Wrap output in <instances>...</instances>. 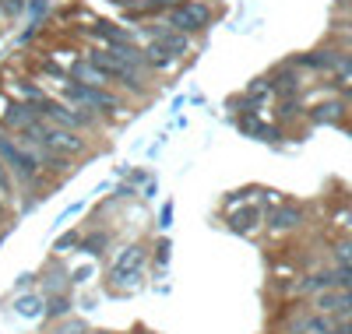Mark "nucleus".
Returning <instances> with one entry per match:
<instances>
[{
	"label": "nucleus",
	"instance_id": "f257e3e1",
	"mask_svg": "<svg viewBox=\"0 0 352 334\" xmlns=\"http://www.w3.org/2000/svg\"><path fill=\"white\" fill-rule=\"evenodd\" d=\"M64 96L71 102H81L88 113H102V116H116V109H120V99H116L113 92H106L102 85H78V81H67Z\"/></svg>",
	"mask_w": 352,
	"mask_h": 334
},
{
	"label": "nucleus",
	"instance_id": "f03ea898",
	"mask_svg": "<svg viewBox=\"0 0 352 334\" xmlns=\"http://www.w3.org/2000/svg\"><path fill=\"white\" fill-rule=\"evenodd\" d=\"M144 264H148V250L144 247H124L116 254L113 267H109V278L113 285H124V289H134L144 275Z\"/></svg>",
	"mask_w": 352,
	"mask_h": 334
},
{
	"label": "nucleus",
	"instance_id": "7ed1b4c3",
	"mask_svg": "<svg viewBox=\"0 0 352 334\" xmlns=\"http://www.w3.org/2000/svg\"><path fill=\"white\" fill-rule=\"evenodd\" d=\"M208 21H212V8L201 4V0H180L176 8H169V28H176L184 36H194L201 28H208Z\"/></svg>",
	"mask_w": 352,
	"mask_h": 334
},
{
	"label": "nucleus",
	"instance_id": "20e7f679",
	"mask_svg": "<svg viewBox=\"0 0 352 334\" xmlns=\"http://www.w3.org/2000/svg\"><path fill=\"white\" fill-rule=\"evenodd\" d=\"M39 116L46 124H56V127H67V131H85L96 124V113L88 109H71L64 102H53V99H43L39 102Z\"/></svg>",
	"mask_w": 352,
	"mask_h": 334
},
{
	"label": "nucleus",
	"instance_id": "39448f33",
	"mask_svg": "<svg viewBox=\"0 0 352 334\" xmlns=\"http://www.w3.org/2000/svg\"><path fill=\"white\" fill-rule=\"evenodd\" d=\"M43 144L60 151V155H81L85 151V137L78 131H67V127H56V124H46L43 127Z\"/></svg>",
	"mask_w": 352,
	"mask_h": 334
},
{
	"label": "nucleus",
	"instance_id": "423d86ee",
	"mask_svg": "<svg viewBox=\"0 0 352 334\" xmlns=\"http://www.w3.org/2000/svg\"><path fill=\"white\" fill-rule=\"evenodd\" d=\"M39 120H43V116H39V109H36L32 102H14V106L4 109V127L14 131V134L25 131V127H32V124H39Z\"/></svg>",
	"mask_w": 352,
	"mask_h": 334
},
{
	"label": "nucleus",
	"instance_id": "0eeeda50",
	"mask_svg": "<svg viewBox=\"0 0 352 334\" xmlns=\"http://www.w3.org/2000/svg\"><path fill=\"white\" fill-rule=\"evenodd\" d=\"M261 219H264L261 204H243V208H236V211L229 215V229L240 232V236H247V232H254V229L261 225Z\"/></svg>",
	"mask_w": 352,
	"mask_h": 334
},
{
	"label": "nucleus",
	"instance_id": "6e6552de",
	"mask_svg": "<svg viewBox=\"0 0 352 334\" xmlns=\"http://www.w3.org/2000/svg\"><path fill=\"white\" fill-rule=\"evenodd\" d=\"M300 219H303V211L296 204H278V208H272V215H268V229L272 232H289V229L300 225Z\"/></svg>",
	"mask_w": 352,
	"mask_h": 334
},
{
	"label": "nucleus",
	"instance_id": "1a4fd4ad",
	"mask_svg": "<svg viewBox=\"0 0 352 334\" xmlns=\"http://www.w3.org/2000/svg\"><path fill=\"white\" fill-rule=\"evenodd\" d=\"M116 64H124V67H134V71H141L144 67V49L141 46H134V43H113V49H106Z\"/></svg>",
	"mask_w": 352,
	"mask_h": 334
},
{
	"label": "nucleus",
	"instance_id": "9d476101",
	"mask_svg": "<svg viewBox=\"0 0 352 334\" xmlns=\"http://www.w3.org/2000/svg\"><path fill=\"white\" fill-rule=\"evenodd\" d=\"M36 155H39V166L46 169V172H71V159L67 155H60V151H53V148H39L36 151Z\"/></svg>",
	"mask_w": 352,
	"mask_h": 334
},
{
	"label": "nucleus",
	"instance_id": "9b49d317",
	"mask_svg": "<svg viewBox=\"0 0 352 334\" xmlns=\"http://www.w3.org/2000/svg\"><path fill=\"white\" fill-rule=\"evenodd\" d=\"M173 53L162 46V43H152L148 49H144V67H155V71H166V67H173Z\"/></svg>",
	"mask_w": 352,
	"mask_h": 334
},
{
	"label": "nucleus",
	"instance_id": "f8f14e48",
	"mask_svg": "<svg viewBox=\"0 0 352 334\" xmlns=\"http://www.w3.org/2000/svg\"><path fill=\"white\" fill-rule=\"evenodd\" d=\"M106 247H109V232H106V229L88 232V236H81V243H78V250H81V254H92V257H99Z\"/></svg>",
	"mask_w": 352,
	"mask_h": 334
},
{
	"label": "nucleus",
	"instance_id": "ddd939ff",
	"mask_svg": "<svg viewBox=\"0 0 352 334\" xmlns=\"http://www.w3.org/2000/svg\"><path fill=\"white\" fill-rule=\"evenodd\" d=\"M67 78H71V81H78V85H102V81H106L92 64H88V60H78V64L67 71Z\"/></svg>",
	"mask_w": 352,
	"mask_h": 334
},
{
	"label": "nucleus",
	"instance_id": "4468645a",
	"mask_svg": "<svg viewBox=\"0 0 352 334\" xmlns=\"http://www.w3.org/2000/svg\"><path fill=\"white\" fill-rule=\"evenodd\" d=\"M43 310H46V299L43 296H18V302H14V313L18 317H43Z\"/></svg>",
	"mask_w": 352,
	"mask_h": 334
},
{
	"label": "nucleus",
	"instance_id": "2eb2a0df",
	"mask_svg": "<svg viewBox=\"0 0 352 334\" xmlns=\"http://www.w3.org/2000/svg\"><path fill=\"white\" fill-rule=\"evenodd\" d=\"M71 296H64V292H56L53 299H46V310H43V317H50V320H64L67 313H71Z\"/></svg>",
	"mask_w": 352,
	"mask_h": 334
},
{
	"label": "nucleus",
	"instance_id": "dca6fc26",
	"mask_svg": "<svg viewBox=\"0 0 352 334\" xmlns=\"http://www.w3.org/2000/svg\"><path fill=\"white\" fill-rule=\"evenodd\" d=\"M331 289H335L331 271H317V275H307L300 282V292H331Z\"/></svg>",
	"mask_w": 352,
	"mask_h": 334
},
{
	"label": "nucleus",
	"instance_id": "f3484780",
	"mask_svg": "<svg viewBox=\"0 0 352 334\" xmlns=\"http://www.w3.org/2000/svg\"><path fill=\"white\" fill-rule=\"evenodd\" d=\"M78 243H81V232L78 229H67V232H60L53 239V250L56 254H67V250H78Z\"/></svg>",
	"mask_w": 352,
	"mask_h": 334
},
{
	"label": "nucleus",
	"instance_id": "a211bd4d",
	"mask_svg": "<svg viewBox=\"0 0 352 334\" xmlns=\"http://www.w3.org/2000/svg\"><path fill=\"white\" fill-rule=\"evenodd\" d=\"M335 53H328V49H320V53H307V56H300V64L303 67H335Z\"/></svg>",
	"mask_w": 352,
	"mask_h": 334
},
{
	"label": "nucleus",
	"instance_id": "6ab92c4d",
	"mask_svg": "<svg viewBox=\"0 0 352 334\" xmlns=\"http://www.w3.org/2000/svg\"><path fill=\"white\" fill-rule=\"evenodd\" d=\"M268 85L272 88H278V92H296V74H292V71H278L275 78H268Z\"/></svg>",
	"mask_w": 352,
	"mask_h": 334
},
{
	"label": "nucleus",
	"instance_id": "aec40b11",
	"mask_svg": "<svg viewBox=\"0 0 352 334\" xmlns=\"http://www.w3.org/2000/svg\"><path fill=\"white\" fill-rule=\"evenodd\" d=\"M331 278H335V289H352V264H338L331 271Z\"/></svg>",
	"mask_w": 352,
	"mask_h": 334
},
{
	"label": "nucleus",
	"instance_id": "412c9836",
	"mask_svg": "<svg viewBox=\"0 0 352 334\" xmlns=\"http://www.w3.org/2000/svg\"><path fill=\"white\" fill-rule=\"evenodd\" d=\"M338 116H342V106H335V102H331V106H320V109L314 113L317 124H335Z\"/></svg>",
	"mask_w": 352,
	"mask_h": 334
},
{
	"label": "nucleus",
	"instance_id": "4be33fe9",
	"mask_svg": "<svg viewBox=\"0 0 352 334\" xmlns=\"http://www.w3.org/2000/svg\"><path fill=\"white\" fill-rule=\"evenodd\" d=\"M338 317H352V289H342L338 292Z\"/></svg>",
	"mask_w": 352,
	"mask_h": 334
},
{
	"label": "nucleus",
	"instance_id": "5701e85b",
	"mask_svg": "<svg viewBox=\"0 0 352 334\" xmlns=\"http://www.w3.org/2000/svg\"><path fill=\"white\" fill-rule=\"evenodd\" d=\"M173 215H176V208H173V201H166L162 211H159V229H169L173 225Z\"/></svg>",
	"mask_w": 352,
	"mask_h": 334
},
{
	"label": "nucleus",
	"instance_id": "b1692460",
	"mask_svg": "<svg viewBox=\"0 0 352 334\" xmlns=\"http://www.w3.org/2000/svg\"><path fill=\"white\" fill-rule=\"evenodd\" d=\"M43 14H46V0H32V4H28V18H32V28L39 25Z\"/></svg>",
	"mask_w": 352,
	"mask_h": 334
},
{
	"label": "nucleus",
	"instance_id": "393cba45",
	"mask_svg": "<svg viewBox=\"0 0 352 334\" xmlns=\"http://www.w3.org/2000/svg\"><path fill=\"white\" fill-rule=\"evenodd\" d=\"M53 334H85V324H81V320H64Z\"/></svg>",
	"mask_w": 352,
	"mask_h": 334
},
{
	"label": "nucleus",
	"instance_id": "a878e982",
	"mask_svg": "<svg viewBox=\"0 0 352 334\" xmlns=\"http://www.w3.org/2000/svg\"><path fill=\"white\" fill-rule=\"evenodd\" d=\"M254 137H257V141H278V131H275V127H268V124H257Z\"/></svg>",
	"mask_w": 352,
	"mask_h": 334
},
{
	"label": "nucleus",
	"instance_id": "bb28decb",
	"mask_svg": "<svg viewBox=\"0 0 352 334\" xmlns=\"http://www.w3.org/2000/svg\"><path fill=\"white\" fill-rule=\"evenodd\" d=\"M176 4H180V0H144V11H169Z\"/></svg>",
	"mask_w": 352,
	"mask_h": 334
},
{
	"label": "nucleus",
	"instance_id": "cd10ccee",
	"mask_svg": "<svg viewBox=\"0 0 352 334\" xmlns=\"http://www.w3.org/2000/svg\"><path fill=\"white\" fill-rule=\"evenodd\" d=\"M18 88H21V96H28V99H36V102H43V92H39V85H28V81H21Z\"/></svg>",
	"mask_w": 352,
	"mask_h": 334
},
{
	"label": "nucleus",
	"instance_id": "c85d7f7f",
	"mask_svg": "<svg viewBox=\"0 0 352 334\" xmlns=\"http://www.w3.org/2000/svg\"><path fill=\"white\" fill-rule=\"evenodd\" d=\"M81 208H85V201H74V204H71V208L64 211V215H56V229H60V225H64V222H67L71 215H78V211H81Z\"/></svg>",
	"mask_w": 352,
	"mask_h": 334
},
{
	"label": "nucleus",
	"instance_id": "c756f323",
	"mask_svg": "<svg viewBox=\"0 0 352 334\" xmlns=\"http://www.w3.org/2000/svg\"><path fill=\"white\" fill-rule=\"evenodd\" d=\"M88 278H92V264H88V267H78L74 275H71V282H74V285H85Z\"/></svg>",
	"mask_w": 352,
	"mask_h": 334
},
{
	"label": "nucleus",
	"instance_id": "7c9ffc66",
	"mask_svg": "<svg viewBox=\"0 0 352 334\" xmlns=\"http://www.w3.org/2000/svg\"><path fill=\"white\" fill-rule=\"evenodd\" d=\"M43 74H50V78H56V81H67V71H64V67H56V64H46Z\"/></svg>",
	"mask_w": 352,
	"mask_h": 334
},
{
	"label": "nucleus",
	"instance_id": "2f4dec72",
	"mask_svg": "<svg viewBox=\"0 0 352 334\" xmlns=\"http://www.w3.org/2000/svg\"><path fill=\"white\" fill-rule=\"evenodd\" d=\"M155 250H159V254H155V260H159V264H166V260H169V239H159V247H155Z\"/></svg>",
	"mask_w": 352,
	"mask_h": 334
},
{
	"label": "nucleus",
	"instance_id": "473e14b6",
	"mask_svg": "<svg viewBox=\"0 0 352 334\" xmlns=\"http://www.w3.org/2000/svg\"><path fill=\"white\" fill-rule=\"evenodd\" d=\"M21 8H25V0H4V11L8 14H18Z\"/></svg>",
	"mask_w": 352,
	"mask_h": 334
},
{
	"label": "nucleus",
	"instance_id": "72a5a7b5",
	"mask_svg": "<svg viewBox=\"0 0 352 334\" xmlns=\"http://www.w3.org/2000/svg\"><path fill=\"white\" fill-rule=\"evenodd\" d=\"M116 197H124V201L134 197V187H131V183H120V187H116Z\"/></svg>",
	"mask_w": 352,
	"mask_h": 334
},
{
	"label": "nucleus",
	"instance_id": "f704fd0d",
	"mask_svg": "<svg viewBox=\"0 0 352 334\" xmlns=\"http://www.w3.org/2000/svg\"><path fill=\"white\" fill-rule=\"evenodd\" d=\"M307 334H335V331H307Z\"/></svg>",
	"mask_w": 352,
	"mask_h": 334
},
{
	"label": "nucleus",
	"instance_id": "c9c22d12",
	"mask_svg": "<svg viewBox=\"0 0 352 334\" xmlns=\"http://www.w3.org/2000/svg\"><path fill=\"white\" fill-rule=\"evenodd\" d=\"M134 334H155V331H134Z\"/></svg>",
	"mask_w": 352,
	"mask_h": 334
},
{
	"label": "nucleus",
	"instance_id": "e433bc0d",
	"mask_svg": "<svg viewBox=\"0 0 352 334\" xmlns=\"http://www.w3.org/2000/svg\"><path fill=\"white\" fill-rule=\"evenodd\" d=\"M92 334H113V331H92Z\"/></svg>",
	"mask_w": 352,
	"mask_h": 334
},
{
	"label": "nucleus",
	"instance_id": "4c0bfd02",
	"mask_svg": "<svg viewBox=\"0 0 352 334\" xmlns=\"http://www.w3.org/2000/svg\"><path fill=\"white\" fill-rule=\"evenodd\" d=\"M349 96H352V88H349Z\"/></svg>",
	"mask_w": 352,
	"mask_h": 334
}]
</instances>
